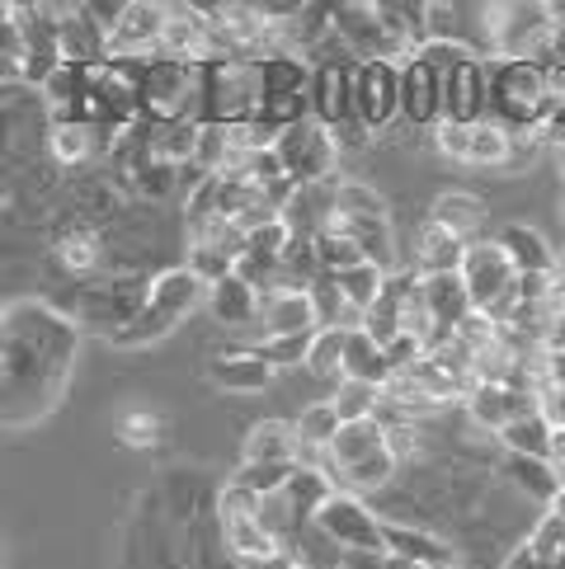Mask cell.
<instances>
[{"label":"cell","instance_id":"1","mask_svg":"<svg viewBox=\"0 0 565 569\" xmlns=\"http://www.w3.org/2000/svg\"><path fill=\"white\" fill-rule=\"evenodd\" d=\"M80 353V325L48 301H10L0 330V419L19 433L62 400Z\"/></svg>","mask_w":565,"mask_h":569},{"label":"cell","instance_id":"2","mask_svg":"<svg viewBox=\"0 0 565 569\" xmlns=\"http://www.w3.org/2000/svg\"><path fill=\"white\" fill-rule=\"evenodd\" d=\"M486 86H490V118L509 132L547 128V86L542 67L509 62V57H486Z\"/></svg>","mask_w":565,"mask_h":569},{"label":"cell","instance_id":"3","mask_svg":"<svg viewBox=\"0 0 565 569\" xmlns=\"http://www.w3.org/2000/svg\"><path fill=\"white\" fill-rule=\"evenodd\" d=\"M462 282H467L472 307L480 316H490L495 325H509V316L518 307V282H523V273L514 269V259L504 254V246H499L495 236L467 246V259H462Z\"/></svg>","mask_w":565,"mask_h":569},{"label":"cell","instance_id":"4","mask_svg":"<svg viewBox=\"0 0 565 569\" xmlns=\"http://www.w3.org/2000/svg\"><path fill=\"white\" fill-rule=\"evenodd\" d=\"M330 24H335V38L354 52V62H391V67H406L410 57L396 48V38L381 19V6L377 0H339L330 6Z\"/></svg>","mask_w":565,"mask_h":569},{"label":"cell","instance_id":"5","mask_svg":"<svg viewBox=\"0 0 565 569\" xmlns=\"http://www.w3.org/2000/svg\"><path fill=\"white\" fill-rule=\"evenodd\" d=\"M265 104V80H259V62H208V113L204 123H250Z\"/></svg>","mask_w":565,"mask_h":569},{"label":"cell","instance_id":"6","mask_svg":"<svg viewBox=\"0 0 565 569\" xmlns=\"http://www.w3.org/2000/svg\"><path fill=\"white\" fill-rule=\"evenodd\" d=\"M147 292H151V278L147 282L132 278V273L95 278L76 297V325H95V330H105V339H109L113 330H123V325L147 307Z\"/></svg>","mask_w":565,"mask_h":569},{"label":"cell","instance_id":"7","mask_svg":"<svg viewBox=\"0 0 565 569\" xmlns=\"http://www.w3.org/2000/svg\"><path fill=\"white\" fill-rule=\"evenodd\" d=\"M274 151L282 160V170H288L293 184H326V179H339V147H335V137L326 123H316V118H307V123H297L288 128L278 141H274Z\"/></svg>","mask_w":565,"mask_h":569},{"label":"cell","instance_id":"8","mask_svg":"<svg viewBox=\"0 0 565 569\" xmlns=\"http://www.w3.org/2000/svg\"><path fill=\"white\" fill-rule=\"evenodd\" d=\"M320 537H326L335 551H387V522H381L368 499L349 495V490H335V499L320 508Z\"/></svg>","mask_w":565,"mask_h":569},{"label":"cell","instance_id":"9","mask_svg":"<svg viewBox=\"0 0 565 569\" xmlns=\"http://www.w3.org/2000/svg\"><path fill=\"white\" fill-rule=\"evenodd\" d=\"M354 113L373 137L391 132L400 123V67L363 62L354 71Z\"/></svg>","mask_w":565,"mask_h":569},{"label":"cell","instance_id":"10","mask_svg":"<svg viewBox=\"0 0 565 569\" xmlns=\"http://www.w3.org/2000/svg\"><path fill=\"white\" fill-rule=\"evenodd\" d=\"M462 405H467V419L476 423L480 433L499 438L514 419H523V415L537 410V396L523 391V386H514V381H476L472 396L462 400Z\"/></svg>","mask_w":565,"mask_h":569},{"label":"cell","instance_id":"11","mask_svg":"<svg viewBox=\"0 0 565 569\" xmlns=\"http://www.w3.org/2000/svg\"><path fill=\"white\" fill-rule=\"evenodd\" d=\"M278 217L297 240H320L326 231H335L339 227V179H326V184H297Z\"/></svg>","mask_w":565,"mask_h":569},{"label":"cell","instance_id":"12","mask_svg":"<svg viewBox=\"0 0 565 569\" xmlns=\"http://www.w3.org/2000/svg\"><path fill=\"white\" fill-rule=\"evenodd\" d=\"M160 57L170 62H212V14L208 6H166V29H160Z\"/></svg>","mask_w":565,"mask_h":569},{"label":"cell","instance_id":"13","mask_svg":"<svg viewBox=\"0 0 565 569\" xmlns=\"http://www.w3.org/2000/svg\"><path fill=\"white\" fill-rule=\"evenodd\" d=\"M274 362L255 349V343H236V349H217L208 358V381L227 396H259L274 386Z\"/></svg>","mask_w":565,"mask_h":569},{"label":"cell","instance_id":"14","mask_svg":"<svg viewBox=\"0 0 565 569\" xmlns=\"http://www.w3.org/2000/svg\"><path fill=\"white\" fill-rule=\"evenodd\" d=\"M147 307L160 316L175 330L179 320H189L194 311H208V282L198 278L189 263H175V269H160L151 278V292H147Z\"/></svg>","mask_w":565,"mask_h":569},{"label":"cell","instance_id":"15","mask_svg":"<svg viewBox=\"0 0 565 569\" xmlns=\"http://www.w3.org/2000/svg\"><path fill=\"white\" fill-rule=\"evenodd\" d=\"M400 123L410 132H434L443 123V80L419 57L400 67Z\"/></svg>","mask_w":565,"mask_h":569},{"label":"cell","instance_id":"16","mask_svg":"<svg viewBox=\"0 0 565 569\" xmlns=\"http://www.w3.org/2000/svg\"><path fill=\"white\" fill-rule=\"evenodd\" d=\"M52 259L62 263L71 278L95 282V273L109 263V240L99 236V227H90V221L71 217V221H62V227H57V236H52Z\"/></svg>","mask_w":565,"mask_h":569},{"label":"cell","instance_id":"17","mask_svg":"<svg viewBox=\"0 0 565 569\" xmlns=\"http://www.w3.org/2000/svg\"><path fill=\"white\" fill-rule=\"evenodd\" d=\"M387 452V419H363V423H345V429L335 433L330 452H326V471L335 476V485L354 476L358 466L377 461Z\"/></svg>","mask_w":565,"mask_h":569},{"label":"cell","instance_id":"18","mask_svg":"<svg viewBox=\"0 0 565 569\" xmlns=\"http://www.w3.org/2000/svg\"><path fill=\"white\" fill-rule=\"evenodd\" d=\"M443 118L462 128H476L490 118V86H486V57L462 67L448 86H443Z\"/></svg>","mask_w":565,"mask_h":569},{"label":"cell","instance_id":"19","mask_svg":"<svg viewBox=\"0 0 565 569\" xmlns=\"http://www.w3.org/2000/svg\"><path fill=\"white\" fill-rule=\"evenodd\" d=\"M160 29H166V6L147 0H123V19L113 29V57H160Z\"/></svg>","mask_w":565,"mask_h":569},{"label":"cell","instance_id":"20","mask_svg":"<svg viewBox=\"0 0 565 569\" xmlns=\"http://www.w3.org/2000/svg\"><path fill=\"white\" fill-rule=\"evenodd\" d=\"M259 311H265V297H259L246 278H221L208 288V316L221 325V330H259Z\"/></svg>","mask_w":565,"mask_h":569},{"label":"cell","instance_id":"21","mask_svg":"<svg viewBox=\"0 0 565 569\" xmlns=\"http://www.w3.org/2000/svg\"><path fill=\"white\" fill-rule=\"evenodd\" d=\"M462 259H467V246L443 231L438 221L424 217V227L410 240V254H406V269H415L419 278H434V273H462Z\"/></svg>","mask_w":565,"mask_h":569},{"label":"cell","instance_id":"22","mask_svg":"<svg viewBox=\"0 0 565 569\" xmlns=\"http://www.w3.org/2000/svg\"><path fill=\"white\" fill-rule=\"evenodd\" d=\"M354 71L358 67H316L311 76V118L326 128L354 123Z\"/></svg>","mask_w":565,"mask_h":569},{"label":"cell","instance_id":"23","mask_svg":"<svg viewBox=\"0 0 565 569\" xmlns=\"http://www.w3.org/2000/svg\"><path fill=\"white\" fill-rule=\"evenodd\" d=\"M381 522H387V551L400 556L406 565L438 569V565H453L457 560L453 541H443L438 532H429V527H415V522H400V518H381Z\"/></svg>","mask_w":565,"mask_h":569},{"label":"cell","instance_id":"24","mask_svg":"<svg viewBox=\"0 0 565 569\" xmlns=\"http://www.w3.org/2000/svg\"><path fill=\"white\" fill-rule=\"evenodd\" d=\"M429 221H438L443 231H453L462 246H476V240H486L490 208H486V198H476V193H467V189H453V193H438V198H434Z\"/></svg>","mask_w":565,"mask_h":569},{"label":"cell","instance_id":"25","mask_svg":"<svg viewBox=\"0 0 565 569\" xmlns=\"http://www.w3.org/2000/svg\"><path fill=\"white\" fill-rule=\"evenodd\" d=\"M109 156V137L105 128L90 123H57L52 118V137H48V160L57 170H86L90 160Z\"/></svg>","mask_w":565,"mask_h":569},{"label":"cell","instance_id":"26","mask_svg":"<svg viewBox=\"0 0 565 569\" xmlns=\"http://www.w3.org/2000/svg\"><path fill=\"white\" fill-rule=\"evenodd\" d=\"M297 423L293 419H259L250 423L246 447H240V461H259V466H297Z\"/></svg>","mask_w":565,"mask_h":569},{"label":"cell","instance_id":"27","mask_svg":"<svg viewBox=\"0 0 565 569\" xmlns=\"http://www.w3.org/2000/svg\"><path fill=\"white\" fill-rule=\"evenodd\" d=\"M320 320H316V301L311 292H269L265 297V311H259V339L265 335H316Z\"/></svg>","mask_w":565,"mask_h":569},{"label":"cell","instance_id":"28","mask_svg":"<svg viewBox=\"0 0 565 569\" xmlns=\"http://www.w3.org/2000/svg\"><path fill=\"white\" fill-rule=\"evenodd\" d=\"M424 301H429V316L438 325V335H453L462 320L476 316L472 292H467V282H462V273H434V278H424Z\"/></svg>","mask_w":565,"mask_h":569},{"label":"cell","instance_id":"29","mask_svg":"<svg viewBox=\"0 0 565 569\" xmlns=\"http://www.w3.org/2000/svg\"><path fill=\"white\" fill-rule=\"evenodd\" d=\"M495 240L504 246V254L514 259V269H518L523 278H533V273H556V269H561V254L547 246V236H542L537 227L509 221V227H504Z\"/></svg>","mask_w":565,"mask_h":569},{"label":"cell","instance_id":"30","mask_svg":"<svg viewBox=\"0 0 565 569\" xmlns=\"http://www.w3.org/2000/svg\"><path fill=\"white\" fill-rule=\"evenodd\" d=\"M293 423H297V442H301L297 466H326V452H330L335 433L345 429V419L335 415V405H330V400H316V405H307V410H301Z\"/></svg>","mask_w":565,"mask_h":569},{"label":"cell","instance_id":"31","mask_svg":"<svg viewBox=\"0 0 565 569\" xmlns=\"http://www.w3.org/2000/svg\"><path fill=\"white\" fill-rule=\"evenodd\" d=\"M504 480H509L518 495H528V503H537L542 513H547V508L561 499L556 466L542 461V457H514V452H504Z\"/></svg>","mask_w":565,"mask_h":569},{"label":"cell","instance_id":"32","mask_svg":"<svg viewBox=\"0 0 565 569\" xmlns=\"http://www.w3.org/2000/svg\"><path fill=\"white\" fill-rule=\"evenodd\" d=\"M335 490H339V485H335V476L326 471V466H297L293 480L282 485V499H288L293 513L311 527L320 518V508L335 499Z\"/></svg>","mask_w":565,"mask_h":569},{"label":"cell","instance_id":"33","mask_svg":"<svg viewBox=\"0 0 565 569\" xmlns=\"http://www.w3.org/2000/svg\"><path fill=\"white\" fill-rule=\"evenodd\" d=\"M221 522V546H227V556L236 565L246 560H265V556H278L282 546L265 532V522H259V513H236V518H217Z\"/></svg>","mask_w":565,"mask_h":569},{"label":"cell","instance_id":"34","mask_svg":"<svg viewBox=\"0 0 565 569\" xmlns=\"http://www.w3.org/2000/svg\"><path fill=\"white\" fill-rule=\"evenodd\" d=\"M345 377L349 381H368V386H381L387 391V381L396 377L387 349L368 335V330H354L349 343H345Z\"/></svg>","mask_w":565,"mask_h":569},{"label":"cell","instance_id":"35","mask_svg":"<svg viewBox=\"0 0 565 569\" xmlns=\"http://www.w3.org/2000/svg\"><path fill=\"white\" fill-rule=\"evenodd\" d=\"M499 447H504V452H514V457H542V461H552V452H556V429L547 423V415L533 410V415L514 419L509 429L499 433Z\"/></svg>","mask_w":565,"mask_h":569},{"label":"cell","instance_id":"36","mask_svg":"<svg viewBox=\"0 0 565 569\" xmlns=\"http://www.w3.org/2000/svg\"><path fill=\"white\" fill-rule=\"evenodd\" d=\"M311 76H316V67L307 62V57H297V52H274V57L259 62L265 99L269 94H311Z\"/></svg>","mask_w":565,"mask_h":569},{"label":"cell","instance_id":"37","mask_svg":"<svg viewBox=\"0 0 565 569\" xmlns=\"http://www.w3.org/2000/svg\"><path fill=\"white\" fill-rule=\"evenodd\" d=\"M509 156H514V132L486 118V123L472 128V147H467V166L476 170H504L509 174Z\"/></svg>","mask_w":565,"mask_h":569},{"label":"cell","instance_id":"38","mask_svg":"<svg viewBox=\"0 0 565 569\" xmlns=\"http://www.w3.org/2000/svg\"><path fill=\"white\" fill-rule=\"evenodd\" d=\"M330 405L335 415L345 423H363V419H381V386H368V381H339L330 391Z\"/></svg>","mask_w":565,"mask_h":569},{"label":"cell","instance_id":"39","mask_svg":"<svg viewBox=\"0 0 565 569\" xmlns=\"http://www.w3.org/2000/svg\"><path fill=\"white\" fill-rule=\"evenodd\" d=\"M345 343H349L345 330H320L316 343H311V358H307V372L316 381H326L330 391L345 381Z\"/></svg>","mask_w":565,"mask_h":569},{"label":"cell","instance_id":"40","mask_svg":"<svg viewBox=\"0 0 565 569\" xmlns=\"http://www.w3.org/2000/svg\"><path fill=\"white\" fill-rule=\"evenodd\" d=\"M387 269H377V263H358V269H349V273H339L335 282H339V292H345L349 301H354V307L363 311V316H368L373 307H377V301H381V292H387Z\"/></svg>","mask_w":565,"mask_h":569},{"label":"cell","instance_id":"41","mask_svg":"<svg viewBox=\"0 0 565 569\" xmlns=\"http://www.w3.org/2000/svg\"><path fill=\"white\" fill-rule=\"evenodd\" d=\"M320 335V330H316ZM316 335H265V339H255V349L265 353L274 362V372H288V368H307V358H311V343Z\"/></svg>","mask_w":565,"mask_h":569},{"label":"cell","instance_id":"42","mask_svg":"<svg viewBox=\"0 0 565 569\" xmlns=\"http://www.w3.org/2000/svg\"><path fill=\"white\" fill-rule=\"evenodd\" d=\"M316 254H320V269H326L330 278H339V273H349V269H358V263H368V259H363V250L354 246V240L345 236V231H326V236H320L316 240Z\"/></svg>","mask_w":565,"mask_h":569},{"label":"cell","instance_id":"43","mask_svg":"<svg viewBox=\"0 0 565 569\" xmlns=\"http://www.w3.org/2000/svg\"><path fill=\"white\" fill-rule=\"evenodd\" d=\"M297 466H259V461H240L236 466V485H246V490H255L259 499H269V495H282V485L293 480Z\"/></svg>","mask_w":565,"mask_h":569},{"label":"cell","instance_id":"44","mask_svg":"<svg viewBox=\"0 0 565 569\" xmlns=\"http://www.w3.org/2000/svg\"><path fill=\"white\" fill-rule=\"evenodd\" d=\"M476 48H467V43H429V48H424L419 52V62L424 67H429L438 80H443V86H448V80L462 71V67H467V62H476Z\"/></svg>","mask_w":565,"mask_h":569},{"label":"cell","instance_id":"45","mask_svg":"<svg viewBox=\"0 0 565 569\" xmlns=\"http://www.w3.org/2000/svg\"><path fill=\"white\" fill-rule=\"evenodd\" d=\"M387 452L396 457V466L406 471L424 457V429L419 423H387Z\"/></svg>","mask_w":565,"mask_h":569},{"label":"cell","instance_id":"46","mask_svg":"<svg viewBox=\"0 0 565 569\" xmlns=\"http://www.w3.org/2000/svg\"><path fill=\"white\" fill-rule=\"evenodd\" d=\"M288 240L293 231L282 227V217L278 221H265V227H255L246 236V254H259V259H282V250H288Z\"/></svg>","mask_w":565,"mask_h":569},{"label":"cell","instance_id":"47","mask_svg":"<svg viewBox=\"0 0 565 569\" xmlns=\"http://www.w3.org/2000/svg\"><path fill=\"white\" fill-rule=\"evenodd\" d=\"M118 438H123L128 447H156V442H160V415H151V410H128L123 419H118Z\"/></svg>","mask_w":565,"mask_h":569},{"label":"cell","instance_id":"48","mask_svg":"<svg viewBox=\"0 0 565 569\" xmlns=\"http://www.w3.org/2000/svg\"><path fill=\"white\" fill-rule=\"evenodd\" d=\"M429 141H434V151L438 156H448V160H457V166H467V147H472V128H462V123H443L429 132Z\"/></svg>","mask_w":565,"mask_h":569},{"label":"cell","instance_id":"49","mask_svg":"<svg viewBox=\"0 0 565 569\" xmlns=\"http://www.w3.org/2000/svg\"><path fill=\"white\" fill-rule=\"evenodd\" d=\"M339 569H415V565H406L391 551H345L339 556Z\"/></svg>","mask_w":565,"mask_h":569},{"label":"cell","instance_id":"50","mask_svg":"<svg viewBox=\"0 0 565 569\" xmlns=\"http://www.w3.org/2000/svg\"><path fill=\"white\" fill-rule=\"evenodd\" d=\"M537 410L547 415V423L561 433L565 429V386H542V391H537Z\"/></svg>","mask_w":565,"mask_h":569},{"label":"cell","instance_id":"51","mask_svg":"<svg viewBox=\"0 0 565 569\" xmlns=\"http://www.w3.org/2000/svg\"><path fill=\"white\" fill-rule=\"evenodd\" d=\"M499 569H542V556L533 551V541L528 537H523L518 546H514V551L509 556H504V565Z\"/></svg>","mask_w":565,"mask_h":569},{"label":"cell","instance_id":"52","mask_svg":"<svg viewBox=\"0 0 565 569\" xmlns=\"http://www.w3.org/2000/svg\"><path fill=\"white\" fill-rule=\"evenodd\" d=\"M236 569H307V565H301L297 556H288V551H278V556H265V560H246Z\"/></svg>","mask_w":565,"mask_h":569},{"label":"cell","instance_id":"53","mask_svg":"<svg viewBox=\"0 0 565 569\" xmlns=\"http://www.w3.org/2000/svg\"><path fill=\"white\" fill-rule=\"evenodd\" d=\"M556 273H561V278H565V250H561V269H556Z\"/></svg>","mask_w":565,"mask_h":569},{"label":"cell","instance_id":"54","mask_svg":"<svg viewBox=\"0 0 565 569\" xmlns=\"http://www.w3.org/2000/svg\"><path fill=\"white\" fill-rule=\"evenodd\" d=\"M561 221H565V193H561Z\"/></svg>","mask_w":565,"mask_h":569}]
</instances>
